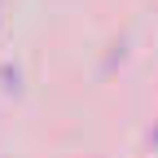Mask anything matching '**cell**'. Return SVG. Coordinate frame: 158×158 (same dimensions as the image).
<instances>
[]
</instances>
